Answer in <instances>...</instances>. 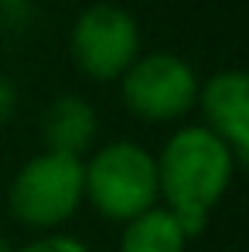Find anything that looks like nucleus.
Returning a JSON list of instances; mask_svg holds the SVG:
<instances>
[{
    "label": "nucleus",
    "mask_w": 249,
    "mask_h": 252,
    "mask_svg": "<svg viewBox=\"0 0 249 252\" xmlns=\"http://www.w3.org/2000/svg\"><path fill=\"white\" fill-rule=\"evenodd\" d=\"M69 55L79 75L92 82H120L140 55V24L120 3H89L72 21Z\"/></svg>",
    "instance_id": "5"
},
{
    "label": "nucleus",
    "mask_w": 249,
    "mask_h": 252,
    "mask_svg": "<svg viewBox=\"0 0 249 252\" xmlns=\"http://www.w3.org/2000/svg\"><path fill=\"white\" fill-rule=\"evenodd\" d=\"M82 194L99 218L126 225L130 218L161 205L154 154L137 140H109L92 147L82 160Z\"/></svg>",
    "instance_id": "2"
},
{
    "label": "nucleus",
    "mask_w": 249,
    "mask_h": 252,
    "mask_svg": "<svg viewBox=\"0 0 249 252\" xmlns=\"http://www.w3.org/2000/svg\"><path fill=\"white\" fill-rule=\"evenodd\" d=\"M14 113H17V89L10 79L0 75V123H7Z\"/></svg>",
    "instance_id": "10"
},
{
    "label": "nucleus",
    "mask_w": 249,
    "mask_h": 252,
    "mask_svg": "<svg viewBox=\"0 0 249 252\" xmlns=\"http://www.w3.org/2000/svg\"><path fill=\"white\" fill-rule=\"evenodd\" d=\"M41 136H44V150L85 160V154L99 140L96 106L82 95H58L41 116Z\"/></svg>",
    "instance_id": "7"
},
{
    "label": "nucleus",
    "mask_w": 249,
    "mask_h": 252,
    "mask_svg": "<svg viewBox=\"0 0 249 252\" xmlns=\"http://www.w3.org/2000/svg\"><path fill=\"white\" fill-rule=\"evenodd\" d=\"M0 3H24V0H0Z\"/></svg>",
    "instance_id": "12"
},
{
    "label": "nucleus",
    "mask_w": 249,
    "mask_h": 252,
    "mask_svg": "<svg viewBox=\"0 0 249 252\" xmlns=\"http://www.w3.org/2000/svg\"><path fill=\"white\" fill-rule=\"evenodd\" d=\"M14 252H92V249L72 232H44V235L31 239L28 246H21Z\"/></svg>",
    "instance_id": "9"
},
{
    "label": "nucleus",
    "mask_w": 249,
    "mask_h": 252,
    "mask_svg": "<svg viewBox=\"0 0 249 252\" xmlns=\"http://www.w3.org/2000/svg\"><path fill=\"white\" fill-rule=\"evenodd\" d=\"M202 126L212 129L236 157L239 164L249 160V75L243 68H225L202 79L198 102Z\"/></svg>",
    "instance_id": "6"
},
{
    "label": "nucleus",
    "mask_w": 249,
    "mask_h": 252,
    "mask_svg": "<svg viewBox=\"0 0 249 252\" xmlns=\"http://www.w3.org/2000/svg\"><path fill=\"white\" fill-rule=\"evenodd\" d=\"M198 72L174 51H140L120 75V102L140 123H184L198 102Z\"/></svg>",
    "instance_id": "4"
},
{
    "label": "nucleus",
    "mask_w": 249,
    "mask_h": 252,
    "mask_svg": "<svg viewBox=\"0 0 249 252\" xmlns=\"http://www.w3.org/2000/svg\"><path fill=\"white\" fill-rule=\"evenodd\" d=\"M0 252H14V246H10V242H7L3 235H0Z\"/></svg>",
    "instance_id": "11"
},
{
    "label": "nucleus",
    "mask_w": 249,
    "mask_h": 252,
    "mask_svg": "<svg viewBox=\"0 0 249 252\" xmlns=\"http://www.w3.org/2000/svg\"><path fill=\"white\" fill-rule=\"evenodd\" d=\"M154 160L161 205L184 225L191 239L208 228L212 211L229 194L236 170L243 167L239 157L202 123H181Z\"/></svg>",
    "instance_id": "1"
},
{
    "label": "nucleus",
    "mask_w": 249,
    "mask_h": 252,
    "mask_svg": "<svg viewBox=\"0 0 249 252\" xmlns=\"http://www.w3.org/2000/svg\"><path fill=\"white\" fill-rule=\"evenodd\" d=\"M82 205V160L51 150L24 160L7 188V208L14 221L38 235L65 232V225L79 215Z\"/></svg>",
    "instance_id": "3"
},
{
    "label": "nucleus",
    "mask_w": 249,
    "mask_h": 252,
    "mask_svg": "<svg viewBox=\"0 0 249 252\" xmlns=\"http://www.w3.org/2000/svg\"><path fill=\"white\" fill-rule=\"evenodd\" d=\"M120 252H188L191 235L184 232V225L164 208L154 205L143 215L130 218L120 225Z\"/></svg>",
    "instance_id": "8"
}]
</instances>
